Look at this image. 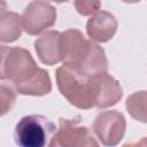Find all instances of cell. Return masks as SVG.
I'll list each match as a JSON object with an SVG mask.
<instances>
[{
	"label": "cell",
	"mask_w": 147,
	"mask_h": 147,
	"mask_svg": "<svg viewBox=\"0 0 147 147\" xmlns=\"http://www.w3.org/2000/svg\"><path fill=\"white\" fill-rule=\"evenodd\" d=\"M15 90L22 95H34L42 96L52 91V82L48 71L42 68L38 70L25 82L15 84Z\"/></svg>",
	"instance_id": "7c38bea8"
},
{
	"label": "cell",
	"mask_w": 147,
	"mask_h": 147,
	"mask_svg": "<svg viewBox=\"0 0 147 147\" xmlns=\"http://www.w3.org/2000/svg\"><path fill=\"white\" fill-rule=\"evenodd\" d=\"M77 70L84 76L91 78L96 75L107 72L108 70V60L105 53V49L98 44L91 41L88 51L83 59L82 63Z\"/></svg>",
	"instance_id": "8fae6325"
},
{
	"label": "cell",
	"mask_w": 147,
	"mask_h": 147,
	"mask_svg": "<svg viewBox=\"0 0 147 147\" xmlns=\"http://www.w3.org/2000/svg\"><path fill=\"white\" fill-rule=\"evenodd\" d=\"M146 91H139L131 94L125 102L129 114L137 121L146 122Z\"/></svg>",
	"instance_id": "5bb4252c"
},
{
	"label": "cell",
	"mask_w": 147,
	"mask_h": 147,
	"mask_svg": "<svg viewBox=\"0 0 147 147\" xmlns=\"http://www.w3.org/2000/svg\"><path fill=\"white\" fill-rule=\"evenodd\" d=\"M87 136L90 134L86 126L72 119L60 118L59 127L51 138L48 147H80Z\"/></svg>",
	"instance_id": "ba28073f"
},
{
	"label": "cell",
	"mask_w": 147,
	"mask_h": 147,
	"mask_svg": "<svg viewBox=\"0 0 147 147\" xmlns=\"http://www.w3.org/2000/svg\"><path fill=\"white\" fill-rule=\"evenodd\" d=\"M94 107L105 109L116 105L123 96L119 82L111 75L103 72L90 78Z\"/></svg>",
	"instance_id": "8992f818"
},
{
	"label": "cell",
	"mask_w": 147,
	"mask_h": 147,
	"mask_svg": "<svg viewBox=\"0 0 147 147\" xmlns=\"http://www.w3.org/2000/svg\"><path fill=\"white\" fill-rule=\"evenodd\" d=\"M34 49L44 64L54 65L62 62L61 32L46 31L34 40Z\"/></svg>",
	"instance_id": "30bf717a"
},
{
	"label": "cell",
	"mask_w": 147,
	"mask_h": 147,
	"mask_svg": "<svg viewBox=\"0 0 147 147\" xmlns=\"http://www.w3.org/2000/svg\"><path fill=\"white\" fill-rule=\"evenodd\" d=\"M80 147H100V146H99L98 141H96L93 137L87 136L86 139L84 140V142L80 145Z\"/></svg>",
	"instance_id": "ac0fdd59"
},
{
	"label": "cell",
	"mask_w": 147,
	"mask_h": 147,
	"mask_svg": "<svg viewBox=\"0 0 147 147\" xmlns=\"http://www.w3.org/2000/svg\"><path fill=\"white\" fill-rule=\"evenodd\" d=\"M22 16L14 11L0 14V41L13 42L22 36Z\"/></svg>",
	"instance_id": "4fadbf2b"
},
{
	"label": "cell",
	"mask_w": 147,
	"mask_h": 147,
	"mask_svg": "<svg viewBox=\"0 0 147 147\" xmlns=\"http://www.w3.org/2000/svg\"><path fill=\"white\" fill-rule=\"evenodd\" d=\"M126 129V121L122 113L117 110H106L100 113L93 123V131L107 147H114L123 139Z\"/></svg>",
	"instance_id": "3957f363"
},
{
	"label": "cell",
	"mask_w": 147,
	"mask_h": 147,
	"mask_svg": "<svg viewBox=\"0 0 147 147\" xmlns=\"http://www.w3.org/2000/svg\"><path fill=\"white\" fill-rule=\"evenodd\" d=\"M16 101V92L6 84H0V116L8 114Z\"/></svg>",
	"instance_id": "9a60e30c"
},
{
	"label": "cell",
	"mask_w": 147,
	"mask_h": 147,
	"mask_svg": "<svg viewBox=\"0 0 147 147\" xmlns=\"http://www.w3.org/2000/svg\"><path fill=\"white\" fill-rule=\"evenodd\" d=\"M74 6L76 7V10L83 15V16H88V15H94L99 11L101 8V2L100 1H86V0H79L75 1Z\"/></svg>",
	"instance_id": "2e32d148"
},
{
	"label": "cell",
	"mask_w": 147,
	"mask_h": 147,
	"mask_svg": "<svg viewBox=\"0 0 147 147\" xmlns=\"http://www.w3.org/2000/svg\"><path fill=\"white\" fill-rule=\"evenodd\" d=\"M55 132V124L42 115L22 117L15 126L14 138L18 147H45Z\"/></svg>",
	"instance_id": "7a4b0ae2"
},
{
	"label": "cell",
	"mask_w": 147,
	"mask_h": 147,
	"mask_svg": "<svg viewBox=\"0 0 147 147\" xmlns=\"http://www.w3.org/2000/svg\"><path fill=\"white\" fill-rule=\"evenodd\" d=\"M56 21V9L46 1L30 2L23 15L22 26L28 34L37 36L52 28Z\"/></svg>",
	"instance_id": "277c9868"
},
{
	"label": "cell",
	"mask_w": 147,
	"mask_h": 147,
	"mask_svg": "<svg viewBox=\"0 0 147 147\" xmlns=\"http://www.w3.org/2000/svg\"><path fill=\"white\" fill-rule=\"evenodd\" d=\"M91 41L78 29H69L61 33L62 62L65 65L78 68L85 57Z\"/></svg>",
	"instance_id": "52a82bcc"
},
{
	"label": "cell",
	"mask_w": 147,
	"mask_h": 147,
	"mask_svg": "<svg viewBox=\"0 0 147 147\" xmlns=\"http://www.w3.org/2000/svg\"><path fill=\"white\" fill-rule=\"evenodd\" d=\"M55 76L60 93L69 101L70 105L84 110L94 107L88 77L80 74L76 68L65 64L56 69Z\"/></svg>",
	"instance_id": "6da1fadb"
},
{
	"label": "cell",
	"mask_w": 147,
	"mask_h": 147,
	"mask_svg": "<svg viewBox=\"0 0 147 147\" xmlns=\"http://www.w3.org/2000/svg\"><path fill=\"white\" fill-rule=\"evenodd\" d=\"M10 47L5 46V45H0V80L6 79L5 76V61L7 57V54L9 52Z\"/></svg>",
	"instance_id": "e0dca14e"
},
{
	"label": "cell",
	"mask_w": 147,
	"mask_h": 147,
	"mask_svg": "<svg viewBox=\"0 0 147 147\" xmlns=\"http://www.w3.org/2000/svg\"><path fill=\"white\" fill-rule=\"evenodd\" d=\"M117 26V20L113 14L106 10H99L87 21L86 32L91 40L107 42L115 36Z\"/></svg>",
	"instance_id": "9c48e42d"
},
{
	"label": "cell",
	"mask_w": 147,
	"mask_h": 147,
	"mask_svg": "<svg viewBox=\"0 0 147 147\" xmlns=\"http://www.w3.org/2000/svg\"><path fill=\"white\" fill-rule=\"evenodd\" d=\"M122 147H146V138H141L137 142H127V144H124Z\"/></svg>",
	"instance_id": "d6986e66"
},
{
	"label": "cell",
	"mask_w": 147,
	"mask_h": 147,
	"mask_svg": "<svg viewBox=\"0 0 147 147\" xmlns=\"http://www.w3.org/2000/svg\"><path fill=\"white\" fill-rule=\"evenodd\" d=\"M38 65L31 53L23 47H10L5 61L6 79L20 84L30 78L37 70Z\"/></svg>",
	"instance_id": "5b68a950"
}]
</instances>
